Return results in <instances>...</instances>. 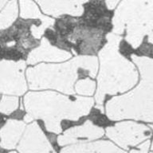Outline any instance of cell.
Masks as SVG:
<instances>
[{
	"label": "cell",
	"instance_id": "obj_2",
	"mask_svg": "<svg viewBox=\"0 0 153 153\" xmlns=\"http://www.w3.org/2000/svg\"><path fill=\"white\" fill-rule=\"evenodd\" d=\"M106 39L107 43L99 53L100 67L95 97L97 107L102 112L105 96L124 93L138 81V72L134 64L119 52L121 36L109 33Z\"/></svg>",
	"mask_w": 153,
	"mask_h": 153
},
{
	"label": "cell",
	"instance_id": "obj_20",
	"mask_svg": "<svg viewBox=\"0 0 153 153\" xmlns=\"http://www.w3.org/2000/svg\"><path fill=\"white\" fill-rule=\"evenodd\" d=\"M33 117H31V116H30V115L27 113V114L24 117V121L26 122V123H29V122H31V121H33Z\"/></svg>",
	"mask_w": 153,
	"mask_h": 153
},
{
	"label": "cell",
	"instance_id": "obj_7",
	"mask_svg": "<svg viewBox=\"0 0 153 153\" xmlns=\"http://www.w3.org/2000/svg\"><path fill=\"white\" fill-rule=\"evenodd\" d=\"M26 62L0 61V93L21 96L27 90L25 78Z\"/></svg>",
	"mask_w": 153,
	"mask_h": 153
},
{
	"label": "cell",
	"instance_id": "obj_9",
	"mask_svg": "<svg viewBox=\"0 0 153 153\" xmlns=\"http://www.w3.org/2000/svg\"><path fill=\"white\" fill-rule=\"evenodd\" d=\"M104 133L102 128L93 124L91 120H86L81 125L66 130L63 135L57 137V141L60 146L70 145L97 140L102 137Z\"/></svg>",
	"mask_w": 153,
	"mask_h": 153
},
{
	"label": "cell",
	"instance_id": "obj_19",
	"mask_svg": "<svg viewBox=\"0 0 153 153\" xmlns=\"http://www.w3.org/2000/svg\"><path fill=\"white\" fill-rule=\"evenodd\" d=\"M120 1V0H105L106 7L110 10H112L115 9V7H117Z\"/></svg>",
	"mask_w": 153,
	"mask_h": 153
},
{
	"label": "cell",
	"instance_id": "obj_5",
	"mask_svg": "<svg viewBox=\"0 0 153 153\" xmlns=\"http://www.w3.org/2000/svg\"><path fill=\"white\" fill-rule=\"evenodd\" d=\"M112 32L123 34L126 30L125 39L134 49L141 45L148 37L152 42L153 0H122L112 18Z\"/></svg>",
	"mask_w": 153,
	"mask_h": 153
},
{
	"label": "cell",
	"instance_id": "obj_4",
	"mask_svg": "<svg viewBox=\"0 0 153 153\" xmlns=\"http://www.w3.org/2000/svg\"><path fill=\"white\" fill-rule=\"evenodd\" d=\"M88 72L95 78L98 69V60L95 56H77L62 64H39L28 68L26 77L29 87L33 90L55 89L73 95L74 83L78 78V69Z\"/></svg>",
	"mask_w": 153,
	"mask_h": 153
},
{
	"label": "cell",
	"instance_id": "obj_15",
	"mask_svg": "<svg viewBox=\"0 0 153 153\" xmlns=\"http://www.w3.org/2000/svg\"><path fill=\"white\" fill-rule=\"evenodd\" d=\"M18 14V0H10L0 12V30H4L11 26L16 20Z\"/></svg>",
	"mask_w": 153,
	"mask_h": 153
},
{
	"label": "cell",
	"instance_id": "obj_14",
	"mask_svg": "<svg viewBox=\"0 0 153 153\" xmlns=\"http://www.w3.org/2000/svg\"><path fill=\"white\" fill-rule=\"evenodd\" d=\"M62 153H91V152H126L114 143L108 140H98L94 142L75 143L66 145L62 148Z\"/></svg>",
	"mask_w": 153,
	"mask_h": 153
},
{
	"label": "cell",
	"instance_id": "obj_11",
	"mask_svg": "<svg viewBox=\"0 0 153 153\" xmlns=\"http://www.w3.org/2000/svg\"><path fill=\"white\" fill-rule=\"evenodd\" d=\"M71 57L70 53L50 45L47 38H43L41 41L40 45L30 52L26 63L34 65L40 62H59L66 61Z\"/></svg>",
	"mask_w": 153,
	"mask_h": 153
},
{
	"label": "cell",
	"instance_id": "obj_3",
	"mask_svg": "<svg viewBox=\"0 0 153 153\" xmlns=\"http://www.w3.org/2000/svg\"><path fill=\"white\" fill-rule=\"evenodd\" d=\"M131 57L140 72V82L126 94L108 100L105 106L106 115L112 120L130 119L152 123L153 61L136 54Z\"/></svg>",
	"mask_w": 153,
	"mask_h": 153
},
{
	"label": "cell",
	"instance_id": "obj_12",
	"mask_svg": "<svg viewBox=\"0 0 153 153\" xmlns=\"http://www.w3.org/2000/svg\"><path fill=\"white\" fill-rule=\"evenodd\" d=\"M20 16L24 19H39L41 22L38 26H31V33L34 38H40L45 30L54 24V19L43 15L40 12L35 2L32 0H19Z\"/></svg>",
	"mask_w": 153,
	"mask_h": 153
},
{
	"label": "cell",
	"instance_id": "obj_10",
	"mask_svg": "<svg viewBox=\"0 0 153 153\" xmlns=\"http://www.w3.org/2000/svg\"><path fill=\"white\" fill-rule=\"evenodd\" d=\"M88 0H35L45 14L53 17L64 14L81 16L84 13V4Z\"/></svg>",
	"mask_w": 153,
	"mask_h": 153
},
{
	"label": "cell",
	"instance_id": "obj_6",
	"mask_svg": "<svg viewBox=\"0 0 153 153\" xmlns=\"http://www.w3.org/2000/svg\"><path fill=\"white\" fill-rule=\"evenodd\" d=\"M107 137L124 151L150 138L152 129L144 124L134 121H122L106 128Z\"/></svg>",
	"mask_w": 153,
	"mask_h": 153
},
{
	"label": "cell",
	"instance_id": "obj_17",
	"mask_svg": "<svg viewBox=\"0 0 153 153\" xmlns=\"http://www.w3.org/2000/svg\"><path fill=\"white\" fill-rule=\"evenodd\" d=\"M96 88V82L89 78L80 80L75 85L74 91L80 95L92 96Z\"/></svg>",
	"mask_w": 153,
	"mask_h": 153
},
{
	"label": "cell",
	"instance_id": "obj_21",
	"mask_svg": "<svg viewBox=\"0 0 153 153\" xmlns=\"http://www.w3.org/2000/svg\"><path fill=\"white\" fill-rule=\"evenodd\" d=\"M7 2L8 0H0V10L2 9V7H4Z\"/></svg>",
	"mask_w": 153,
	"mask_h": 153
},
{
	"label": "cell",
	"instance_id": "obj_18",
	"mask_svg": "<svg viewBox=\"0 0 153 153\" xmlns=\"http://www.w3.org/2000/svg\"><path fill=\"white\" fill-rule=\"evenodd\" d=\"M150 144H151V140L149 139H147V140L145 142H143L141 144L138 145L137 148L138 150H135V149H132V150H130L129 152L131 153H147L148 152V150L150 148Z\"/></svg>",
	"mask_w": 153,
	"mask_h": 153
},
{
	"label": "cell",
	"instance_id": "obj_8",
	"mask_svg": "<svg viewBox=\"0 0 153 153\" xmlns=\"http://www.w3.org/2000/svg\"><path fill=\"white\" fill-rule=\"evenodd\" d=\"M26 131L17 147L19 152H54L51 143L48 140L37 122H32L26 127Z\"/></svg>",
	"mask_w": 153,
	"mask_h": 153
},
{
	"label": "cell",
	"instance_id": "obj_1",
	"mask_svg": "<svg viewBox=\"0 0 153 153\" xmlns=\"http://www.w3.org/2000/svg\"><path fill=\"white\" fill-rule=\"evenodd\" d=\"M94 105L92 97L62 95L53 91L30 92L24 97V106L26 112L33 120L44 122L50 132H62L63 120H77L87 116Z\"/></svg>",
	"mask_w": 153,
	"mask_h": 153
},
{
	"label": "cell",
	"instance_id": "obj_16",
	"mask_svg": "<svg viewBox=\"0 0 153 153\" xmlns=\"http://www.w3.org/2000/svg\"><path fill=\"white\" fill-rule=\"evenodd\" d=\"M19 107V98L14 95H3L0 100V112L10 115Z\"/></svg>",
	"mask_w": 153,
	"mask_h": 153
},
{
	"label": "cell",
	"instance_id": "obj_13",
	"mask_svg": "<svg viewBox=\"0 0 153 153\" xmlns=\"http://www.w3.org/2000/svg\"><path fill=\"white\" fill-rule=\"evenodd\" d=\"M26 128V123L14 119L8 120L0 129V147L6 150L16 148Z\"/></svg>",
	"mask_w": 153,
	"mask_h": 153
}]
</instances>
